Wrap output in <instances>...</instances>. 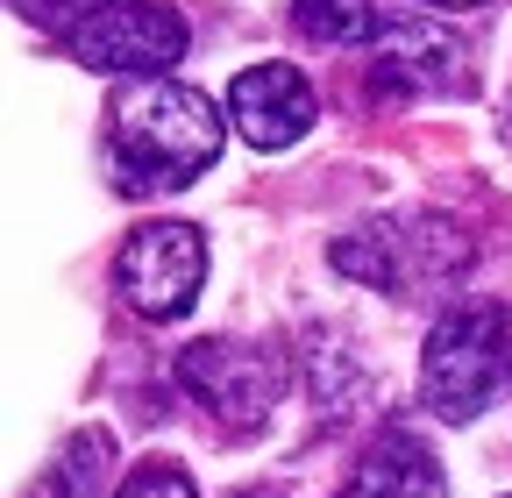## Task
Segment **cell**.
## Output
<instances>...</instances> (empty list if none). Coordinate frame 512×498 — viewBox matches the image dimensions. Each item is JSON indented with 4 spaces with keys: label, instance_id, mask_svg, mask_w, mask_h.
I'll return each instance as SVG.
<instances>
[{
    "label": "cell",
    "instance_id": "1",
    "mask_svg": "<svg viewBox=\"0 0 512 498\" xmlns=\"http://www.w3.org/2000/svg\"><path fill=\"white\" fill-rule=\"evenodd\" d=\"M228 121L178 79H128L107 100V164L121 193H178L221 157Z\"/></svg>",
    "mask_w": 512,
    "mask_h": 498
},
{
    "label": "cell",
    "instance_id": "2",
    "mask_svg": "<svg viewBox=\"0 0 512 498\" xmlns=\"http://www.w3.org/2000/svg\"><path fill=\"white\" fill-rule=\"evenodd\" d=\"M335 271L392 292V299H434L448 285H463L470 271V235L448 214H392V221H363L335 249Z\"/></svg>",
    "mask_w": 512,
    "mask_h": 498
},
{
    "label": "cell",
    "instance_id": "3",
    "mask_svg": "<svg viewBox=\"0 0 512 498\" xmlns=\"http://www.w3.org/2000/svg\"><path fill=\"white\" fill-rule=\"evenodd\" d=\"M512 378V314L491 299H463L420 342V399L441 420H477Z\"/></svg>",
    "mask_w": 512,
    "mask_h": 498
},
{
    "label": "cell",
    "instance_id": "4",
    "mask_svg": "<svg viewBox=\"0 0 512 498\" xmlns=\"http://www.w3.org/2000/svg\"><path fill=\"white\" fill-rule=\"evenodd\" d=\"M57 43L86 72L164 79L185 57V22H178V8H164V0H79L72 29H64Z\"/></svg>",
    "mask_w": 512,
    "mask_h": 498
},
{
    "label": "cell",
    "instance_id": "5",
    "mask_svg": "<svg viewBox=\"0 0 512 498\" xmlns=\"http://www.w3.org/2000/svg\"><path fill=\"white\" fill-rule=\"evenodd\" d=\"M114 285L150 321L192 314V299H200V285H207V235L192 221H143L121 242V257H114Z\"/></svg>",
    "mask_w": 512,
    "mask_h": 498
},
{
    "label": "cell",
    "instance_id": "6",
    "mask_svg": "<svg viewBox=\"0 0 512 498\" xmlns=\"http://www.w3.org/2000/svg\"><path fill=\"white\" fill-rule=\"evenodd\" d=\"M178 385L200 399L221 427L249 434V427L271 420V406H278V392H285V363H278V349H264V342L221 335V342H192V349L178 356Z\"/></svg>",
    "mask_w": 512,
    "mask_h": 498
},
{
    "label": "cell",
    "instance_id": "7",
    "mask_svg": "<svg viewBox=\"0 0 512 498\" xmlns=\"http://www.w3.org/2000/svg\"><path fill=\"white\" fill-rule=\"evenodd\" d=\"M470 79V50L456 29H434V22H392L377 29L370 50V100H463Z\"/></svg>",
    "mask_w": 512,
    "mask_h": 498
},
{
    "label": "cell",
    "instance_id": "8",
    "mask_svg": "<svg viewBox=\"0 0 512 498\" xmlns=\"http://www.w3.org/2000/svg\"><path fill=\"white\" fill-rule=\"evenodd\" d=\"M313 86L299 65H249L235 86H228V121L242 129V143L256 150H292L306 129H313Z\"/></svg>",
    "mask_w": 512,
    "mask_h": 498
},
{
    "label": "cell",
    "instance_id": "9",
    "mask_svg": "<svg viewBox=\"0 0 512 498\" xmlns=\"http://www.w3.org/2000/svg\"><path fill=\"white\" fill-rule=\"evenodd\" d=\"M342 498H448V484H441L434 456L413 442V434L392 427V434H377V442L356 456Z\"/></svg>",
    "mask_w": 512,
    "mask_h": 498
},
{
    "label": "cell",
    "instance_id": "10",
    "mask_svg": "<svg viewBox=\"0 0 512 498\" xmlns=\"http://www.w3.org/2000/svg\"><path fill=\"white\" fill-rule=\"evenodd\" d=\"M107 470H114V442H107L100 427H79L72 442L57 449V463L43 470V484L29 498H100Z\"/></svg>",
    "mask_w": 512,
    "mask_h": 498
},
{
    "label": "cell",
    "instance_id": "11",
    "mask_svg": "<svg viewBox=\"0 0 512 498\" xmlns=\"http://www.w3.org/2000/svg\"><path fill=\"white\" fill-rule=\"evenodd\" d=\"M292 22H299V36L320 43V50L370 43V36H377V0H299Z\"/></svg>",
    "mask_w": 512,
    "mask_h": 498
},
{
    "label": "cell",
    "instance_id": "12",
    "mask_svg": "<svg viewBox=\"0 0 512 498\" xmlns=\"http://www.w3.org/2000/svg\"><path fill=\"white\" fill-rule=\"evenodd\" d=\"M114 498H200V491H192V477L178 463H136Z\"/></svg>",
    "mask_w": 512,
    "mask_h": 498
},
{
    "label": "cell",
    "instance_id": "13",
    "mask_svg": "<svg viewBox=\"0 0 512 498\" xmlns=\"http://www.w3.org/2000/svg\"><path fill=\"white\" fill-rule=\"evenodd\" d=\"M498 136H505V150H512V93H505V114H498Z\"/></svg>",
    "mask_w": 512,
    "mask_h": 498
},
{
    "label": "cell",
    "instance_id": "14",
    "mask_svg": "<svg viewBox=\"0 0 512 498\" xmlns=\"http://www.w3.org/2000/svg\"><path fill=\"white\" fill-rule=\"evenodd\" d=\"M235 498H285V491H271V484H249V491H235Z\"/></svg>",
    "mask_w": 512,
    "mask_h": 498
},
{
    "label": "cell",
    "instance_id": "15",
    "mask_svg": "<svg viewBox=\"0 0 512 498\" xmlns=\"http://www.w3.org/2000/svg\"><path fill=\"white\" fill-rule=\"evenodd\" d=\"M420 8H477V0H420Z\"/></svg>",
    "mask_w": 512,
    "mask_h": 498
}]
</instances>
